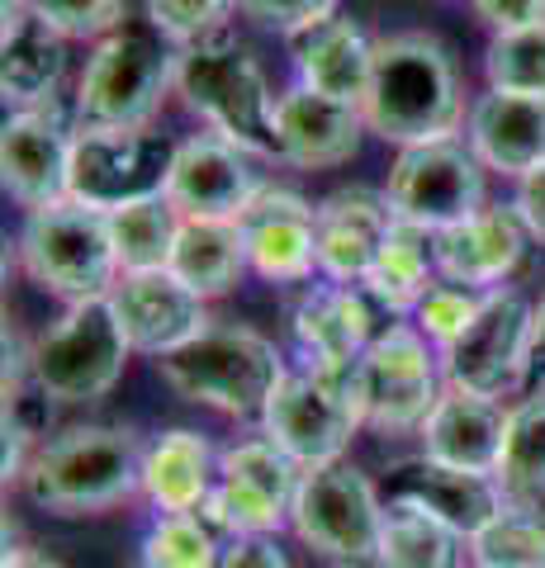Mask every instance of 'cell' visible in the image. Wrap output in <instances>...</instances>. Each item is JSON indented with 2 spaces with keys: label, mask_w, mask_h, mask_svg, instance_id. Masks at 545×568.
Instances as JSON below:
<instances>
[{
  "label": "cell",
  "mask_w": 545,
  "mask_h": 568,
  "mask_svg": "<svg viewBox=\"0 0 545 568\" xmlns=\"http://www.w3.org/2000/svg\"><path fill=\"white\" fill-rule=\"evenodd\" d=\"M143 459L148 446L133 426L81 422L39 440L20 488L52 517H104L133 493H143Z\"/></svg>",
  "instance_id": "cell-1"
},
{
  "label": "cell",
  "mask_w": 545,
  "mask_h": 568,
  "mask_svg": "<svg viewBox=\"0 0 545 568\" xmlns=\"http://www.w3.org/2000/svg\"><path fill=\"white\" fill-rule=\"evenodd\" d=\"M365 129L394 148L455 138L465 123L461 67L432 33H394L375 43V71L365 91Z\"/></svg>",
  "instance_id": "cell-2"
},
{
  "label": "cell",
  "mask_w": 545,
  "mask_h": 568,
  "mask_svg": "<svg viewBox=\"0 0 545 568\" xmlns=\"http://www.w3.org/2000/svg\"><path fill=\"white\" fill-rule=\"evenodd\" d=\"M175 95L190 114L209 123V133L238 142L252 156H275L280 162V133H275V104L266 71L256 67L248 43L233 29L200 39L175 52Z\"/></svg>",
  "instance_id": "cell-3"
},
{
  "label": "cell",
  "mask_w": 545,
  "mask_h": 568,
  "mask_svg": "<svg viewBox=\"0 0 545 568\" xmlns=\"http://www.w3.org/2000/svg\"><path fill=\"white\" fill-rule=\"evenodd\" d=\"M361 426V361H309L304 369H285L271 403L261 407V436L275 440L299 469L342 459Z\"/></svg>",
  "instance_id": "cell-4"
},
{
  "label": "cell",
  "mask_w": 545,
  "mask_h": 568,
  "mask_svg": "<svg viewBox=\"0 0 545 568\" xmlns=\"http://www.w3.org/2000/svg\"><path fill=\"white\" fill-rule=\"evenodd\" d=\"M157 375L185 403L214 407V413L228 417H252V413L261 417V407L271 403L280 379H285V355L256 327L228 323V327H209L181 351L162 355Z\"/></svg>",
  "instance_id": "cell-5"
},
{
  "label": "cell",
  "mask_w": 545,
  "mask_h": 568,
  "mask_svg": "<svg viewBox=\"0 0 545 568\" xmlns=\"http://www.w3.org/2000/svg\"><path fill=\"white\" fill-rule=\"evenodd\" d=\"M129 336L119 327V313L104 298L67 304V313L29 342V388L52 407L100 403L124 379Z\"/></svg>",
  "instance_id": "cell-6"
},
{
  "label": "cell",
  "mask_w": 545,
  "mask_h": 568,
  "mask_svg": "<svg viewBox=\"0 0 545 568\" xmlns=\"http://www.w3.org/2000/svg\"><path fill=\"white\" fill-rule=\"evenodd\" d=\"M20 265L43 294L62 304L104 298L119 280L110 213L81 200L33 209L20 227Z\"/></svg>",
  "instance_id": "cell-7"
},
{
  "label": "cell",
  "mask_w": 545,
  "mask_h": 568,
  "mask_svg": "<svg viewBox=\"0 0 545 568\" xmlns=\"http://www.w3.org/2000/svg\"><path fill=\"white\" fill-rule=\"evenodd\" d=\"M166 91H175V52L157 29L124 24L85 58L77 119L81 129H152Z\"/></svg>",
  "instance_id": "cell-8"
},
{
  "label": "cell",
  "mask_w": 545,
  "mask_h": 568,
  "mask_svg": "<svg viewBox=\"0 0 545 568\" xmlns=\"http://www.w3.org/2000/svg\"><path fill=\"white\" fill-rule=\"evenodd\" d=\"M290 526L332 568H375L380 530H384V493L356 465L332 459V465L304 469Z\"/></svg>",
  "instance_id": "cell-9"
},
{
  "label": "cell",
  "mask_w": 545,
  "mask_h": 568,
  "mask_svg": "<svg viewBox=\"0 0 545 568\" xmlns=\"http://www.w3.org/2000/svg\"><path fill=\"white\" fill-rule=\"evenodd\" d=\"M532 336H536V308L517 290H488L480 317L442 346V375L451 388L480 398H507L532 369Z\"/></svg>",
  "instance_id": "cell-10"
},
{
  "label": "cell",
  "mask_w": 545,
  "mask_h": 568,
  "mask_svg": "<svg viewBox=\"0 0 545 568\" xmlns=\"http://www.w3.org/2000/svg\"><path fill=\"white\" fill-rule=\"evenodd\" d=\"M484 162L461 138H436L417 148H398L390 166V204L403 223H417L427 233H442L474 219L484 209Z\"/></svg>",
  "instance_id": "cell-11"
},
{
  "label": "cell",
  "mask_w": 545,
  "mask_h": 568,
  "mask_svg": "<svg viewBox=\"0 0 545 568\" xmlns=\"http://www.w3.org/2000/svg\"><path fill=\"white\" fill-rule=\"evenodd\" d=\"M304 469L275 440H238L219 455V484L200 507L219 536H275L294 511Z\"/></svg>",
  "instance_id": "cell-12"
},
{
  "label": "cell",
  "mask_w": 545,
  "mask_h": 568,
  "mask_svg": "<svg viewBox=\"0 0 545 568\" xmlns=\"http://www.w3.org/2000/svg\"><path fill=\"white\" fill-rule=\"evenodd\" d=\"M175 142L152 129H77L72 148V200L91 209H124L166 194Z\"/></svg>",
  "instance_id": "cell-13"
},
{
  "label": "cell",
  "mask_w": 545,
  "mask_h": 568,
  "mask_svg": "<svg viewBox=\"0 0 545 568\" xmlns=\"http://www.w3.org/2000/svg\"><path fill=\"white\" fill-rule=\"evenodd\" d=\"M442 355H432L427 336L408 323L384 327L371 351L361 355L365 426L375 432H422L442 388Z\"/></svg>",
  "instance_id": "cell-14"
},
{
  "label": "cell",
  "mask_w": 545,
  "mask_h": 568,
  "mask_svg": "<svg viewBox=\"0 0 545 568\" xmlns=\"http://www.w3.org/2000/svg\"><path fill=\"white\" fill-rule=\"evenodd\" d=\"M72 148H77V133L58 100L33 104V110H14L6 119V129H0L6 194L29 213L72 200Z\"/></svg>",
  "instance_id": "cell-15"
},
{
  "label": "cell",
  "mask_w": 545,
  "mask_h": 568,
  "mask_svg": "<svg viewBox=\"0 0 545 568\" xmlns=\"http://www.w3.org/2000/svg\"><path fill=\"white\" fill-rule=\"evenodd\" d=\"M110 304L119 313L129 346L138 355H162L181 351L185 342H195L200 332H209V298L195 294L181 275L171 271H138V275H119L110 290Z\"/></svg>",
  "instance_id": "cell-16"
},
{
  "label": "cell",
  "mask_w": 545,
  "mask_h": 568,
  "mask_svg": "<svg viewBox=\"0 0 545 568\" xmlns=\"http://www.w3.org/2000/svg\"><path fill=\"white\" fill-rule=\"evenodd\" d=\"M248 156L252 152L219 133H190L175 142L166 200L181 209V219H238L261 190Z\"/></svg>",
  "instance_id": "cell-17"
},
{
  "label": "cell",
  "mask_w": 545,
  "mask_h": 568,
  "mask_svg": "<svg viewBox=\"0 0 545 568\" xmlns=\"http://www.w3.org/2000/svg\"><path fill=\"white\" fill-rule=\"evenodd\" d=\"M248 261L271 284H304L319 271V209L304 194L261 185L256 200L238 213Z\"/></svg>",
  "instance_id": "cell-18"
},
{
  "label": "cell",
  "mask_w": 545,
  "mask_h": 568,
  "mask_svg": "<svg viewBox=\"0 0 545 568\" xmlns=\"http://www.w3.org/2000/svg\"><path fill=\"white\" fill-rule=\"evenodd\" d=\"M380 493H384V503H413L422 511H432V517H442L446 526L461 530L465 540L507 503L494 474L455 469V465H442V459H432V455L390 465Z\"/></svg>",
  "instance_id": "cell-19"
},
{
  "label": "cell",
  "mask_w": 545,
  "mask_h": 568,
  "mask_svg": "<svg viewBox=\"0 0 545 568\" xmlns=\"http://www.w3.org/2000/svg\"><path fill=\"white\" fill-rule=\"evenodd\" d=\"M526 242H532V233L517 219V209L484 204L474 219L432 233L436 275L451 284H470V290H498L522 265Z\"/></svg>",
  "instance_id": "cell-20"
},
{
  "label": "cell",
  "mask_w": 545,
  "mask_h": 568,
  "mask_svg": "<svg viewBox=\"0 0 545 568\" xmlns=\"http://www.w3.org/2000/svg\"><path fill=\"white\" fill-rule=\"evenodd\" d=\"M275 133H280V162L299 171H323L351 162L361 152V133L371 129H365V114L356 104L294 85L275 104Z\"/></svg>",
  "instance_id": "cell-21"
},
{
  "label": "cell",
  "mask_w": 545,
  "mask_h": 568,
  "mask_svg": "<svg viewBox=\"0 0 545 568\" xmlns=\"http://www.w3.org/2000/svg\"><path fill=\"white\" fill-rule=\"evenodd\" d=\"M394 223L398 213L390 204V194H375L365 185L332 190L319 204V271L327 280L361 284L371 275L384 237L394 233Z\"/></svg>",
  "instance_id": "cell-22"
},
{
  "label": "cell",
  "mask_w": 545,
  "mask_h": 568,
  "mask_svg": "<svg viewBox=\"0 0 545 568\" xmlns=\"http://www.w3.org/2000/svg\"><path fill=\"white\" fill-rule=\"evenodd\" d=\"M465 142L488 171L513 175V181L541 171L545 166V95H513L488 85L465 114Z\"/></svg>",
  "instance_id": "cell-23"
},
{
  "label": "cell",
  "mask_w": 545,
  "mask_h": 568,
  "mask_svg": "<svg viewBox=\"0 0 545 568\" xmlns=\"http://www.w3.org/2000/svg\"><path fill=\"white\" fill-rule=\"evenodd\" d=\"M285 43L299 71V85L361 110L365 91H371V71H375V43L365 39V29L356 20L327 14L319 24L285 33Z\"/></svg>",
  "instance_id": "cell-24"
},
{
  "label": "cell",
  "mask_w": 545,
  "mask_h": 568,
  "mask_svg": "<svg viewBox=\"0 0 545 568\" xmlns=\"http://www.w3.org/2000/svg\"><path fill=\"white\" fill-rule=\"evenodd\" d=\"M507 413L513 407H503L498 398H480V394H465V388L446 384V394L436 398L427 422H422V455L455 465V469L498 474Z\"/></svg>",
  "instance_id": "cell-25"
},
{
  "label": "cell",
  "mask_w": 545,
  "mask_h": 568,
  "mask_svg": "<svg viewBox=\"0 0 545 568\" xmlns=\"http://www.w3.org/2000/svg\"><path fill=\"white\" fill-rule=\"evenodd\" d=\"M290 327L299 336L309 361H361L375 342V298L365 284H313L290 313Z\"/></svg>",
  "instance_id": "cell-26"
},
{
  "label": "cell",
  "mask_w": 545,
  "mask_h": 568,
  "mask_svg": "<svg viewBox=\"0 0 545 568\" xmlns=\"http://www.w3.org/2000/svg\"><path fill=\"white\" fill-rule=\"evenodd\" d=\"M67 71V39L29 6L6 14V39H0V91L14 110H33L58 95Z\"/></svg>",
  "instance_id": "cell-27"
},
{
  "label": "cell",
  "mask_w": 545,
  "mask_h": 568,
  "mask_svg": "<svg viewBox=\"0 0 545 568\" xmlns=\"http://www.w3.org/2000/svg\"><path fill=\"white\" fill-rule=\"evenodd\" d=\"M214 484H219V455L200 432L171 426L148 446L143 493L157 511H200Z\"/></svg>",
  "instance_id": "cell-28"
},
{
  "label": "cell",
  "mask_w": 545,
  "mask_h": 568,
  "mask_svg": "<svg viewBox=\"0 0 545 568\" xmlns=\"http://www.w3.org/2000/svg\"><path fill=\"white\" fill-rule=\"evenodd\" d=\"M166 271L181 275L204 298L233 294L238 280L252 271L238 219H181V237H175Z\"/></svg>",
  "instance_id": "cell-29"
},
{
  "label": "cell",
  "mask_w": 545,
  "mask_h": 568,
  "mask_svg": "<svg viewBox=\"0 0 545 568\" xmlns=\"http://www.w3.org/2000/svg\"><path fill=\"white\" fill-rule=\"evenodd\" d=\"M375 568H465V536L413 503H384Z\"/></svg>",
  "instance_id": "cell-30"
},
{
  "label": "cell",
  "mask_w": 545,
  "mask_h": 568,
  "mask_svg": "<svg viewBox=\"0 0 545 568\" xmlns=\"http://www.w3.org/2000/svg\"><path fill=\"white\" fill-rule=\"evenodd\" d=\"M432 271H436V252H432V233L417 223H394V233L384 237L380 256L365 275V294L390 313H408L422 304V294L432 290Z\"/></svg>",
  "instance_id": "cell-31"
},
{
  "label": "cell",
  "mask_w": 545,
  "mask_h": 568,
  "mask_svg": "<svg viewBox=\"0 0 545 568\" xmlns=\"http://www.w3.org/2000/svg\"><path fill=\"white\" fill-rule=\"evenodd\" d=\"M110 233H114V256H119V275H138V271H166L175 237H181V209L166 194L138 200L110 213Z\"/></svg>",
  "instance_id": "cell-32"
},
{
  "label": "cell",
  "mask_w": 545,
  "mask_h": 568,
  "mask_svg": "<svg viewBox=\"0 0 545 568\" xmlns=\"http://www.w3.org/2000/svg\"><path fill=\"white\" fill-rule=\"evenodd\" d=\"M494 478L513 503H541L545 497V384L507 413V440Z\"/></svg>",
  "instance_id": "cell-33"
},
{
  "label": "cell",
  "mask_w": 545,
  "mask_h": 568,
  "mask_svg": "<svg viewBox=\"0 0 545 568\" xmlns=\"http://www.w3.org/2000/svg\"><path fill=\"white\" fill-rule=\"evenodd\" d=\"M470 559L484 568H545V511L507 497L470 536Z\"/></svg>",
  "instance_id": "cell-34"
},
{
  "label": "cell",
  "mask_w": 545,
  "mask_h": 568,
  "mask_svg": "<svg viewBox=\"0 0 545 568\" xmlns=\"http://www.w3.org/2000/svg\"><path fill=\"white\" fill-rule=\"evenodd\" d=\"M138 559L143 568H219L223 536L204 511H162L138 545Z\"/></svg>",
  "instance_id": "cell-35"
},
{
  "label": "cell",
  "mask_w": 545,
  "mask_h": 568,
  "mask_svg": "<svg viewBox=\"0 0 545 568\" xmlns=\"http://www.w3.org/2000/svg\"><path fill=\"white\" fill-rule=\"evenodd\" d=\"M484 71L494 91L545 95V24L494 33L484 48Z\"/></svg>",
  "instance_id": "cell-36"
},
{
  "label": "cell",
  "mask_w": 545,
  "mask_h": 568,
  "mask_svg": "<svg viewBox=\"0 0 545 568\" xmlns=\"http://www.w3.org/2000/svg\"><path fill=\"white\" fill-rule=\"evenodd\" d=\"M238 0H148V24L162 33L166 43L190 48L200 39H214V33L233 29Z\"/></svg>",
  "instance_id": "cell-37"
},
{
  "label": "cell",
  "mask_w": 545,
  "mask_h": 568,
  "mask_svg": "<svg viewBox=\"0 0 545 568\" xmlns=\"http://www.w3.org/2000/svg\"><path fill=\"white\" fill-rule=\"evenodd\" d=\"M29 10L48 20L62 39H110L129 20V0H29Z\"/></svg>",
  "instance_id": "cell-38"
},
{
  "label": "cell",
  "mask_w": 545,
  "mask_h": 568,
  "mask_svg": "<svg viewBox=\"0 0 545 568\" xmlns=\"http://www.w3.org/2000/svg\"><path fill=\"white\" fill-rule=\"evenodd\" d=\"M488 294V290H484ZM484 294H474L470 284H432L427 294H422V304L413 308L417 313V332L432 336L436 346H451L455 336H461L474 317L484 308Z\"/></svg>",
  "instance_id": "cell-39"
},
{
  "label": "cell",
  "mask_w": 545,
  "mask_h": 568,
  "mask_svg": "<svg viewBox=\"0 0 545 568\" xmlns=\"http://www.w3.org/2000/svg\"><path fill=\"white\" fill-rule=\"evenodd\" d=\"M238 10L261 29L294 33L304 24H319L327 14H337V0H238Z\"/></svg>",
  "instance_id": "cell-40"
},
{
  "label": "cell",
  "mask_w": 545,
  "mask_h": 568,
  "mask_svg": "<svg viewBox=\"0 0 545 568\" xmlns=\"http://www.w3.org/2000/svg\"><path fill=\"white\" fill-rule=\"evenodd\" d=\"M474 10L494 33L545 24V0H474Z\"/></svg>",
  "instance_id": "cell-41"
},
{
  "label": "cell",
  "mask_w": 545,
  "mask_h": 568,
  "mask_svg": "<svg viewBox=\"0 0 545 568\" xmlns=\"http://www.w3.org/2000/svg\"><path fill=\"white\" fill-rule=\"evenodd\" d=\"M219 568H290V559L275 545V536H233L223 545Z\"/></svg>",
  "instance_id": "cell-42"
},
{
  "label": "cell",
  "mask_w": 545,
  "mask_h": 568,
  "mask_svg": "<svg viewBox=\"0 0 545 568\" xmlns=\"http://www.w3.org/2000/svg\"><path fill=\"white\" fill-rule=\"evenodd\" d=\"M513 209H517V219L526 223V233H532L536 242H545V166L532 171V175H522Z\"/></svg>",
  "instance_id": "cell-43"
},
{
  "label": "cell",
  "mask_w": 545,
  "mask_h": 568,
  "mask_svg": "<svg viewBox=\"0 0 545 568\" xmlns=\"http://www.w3.org/2000/svg\"><path fill=\"white\" fill-rule=\"evenodd\" d=\"M0 568H67L58 555L48 549H33V545H20V549H6V564Z\"/></svg>",
  "instance_id": "cell-44"
},
{
  "label": "cell",
  "mask_w": 545,
  "mask_h": 568,
  "mask_svg": "<svg viewBox=\"0 0 545 568\" xmlns=\"http://www.w3.org/2000/svg\"><path fill=\"white\" fill-rule=\"evenodd\" d=\"M532 365H545V298L536 308V336H532Z\"/></svg>",
  "instance_id": "cell-45"
},
{
  "label": "cell",
  "mask_w": 545,
  "mask_h": 568,
  "mask_svg": "<svg viewBox=\"0 0 545 568\" xmlns=\"http://www.w3.org/2000/svg\"><path fill=\"white\" fill-rule=\"evenodd\" d=\"M470 568H484V564H470Z\"/></svg>",
  "instance_id": "cell-46"
}]
</instances>
